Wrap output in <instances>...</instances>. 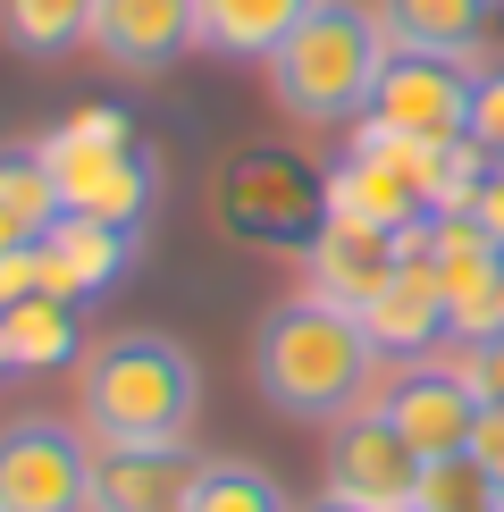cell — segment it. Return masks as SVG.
Here are the masks:
<instances>
[{
  "instance_id": "cell-20",
  "label": "cell",
  "mask_w": 504,
  "mask_h": 512,
  "mask_svg": "<svg viewBox=\"0 0 504 512\" xmlns=\"http://www.w3.org/2000/svg\"><path fill=\"white\" fill-rule=\"evenodd\" d=\"M0 202H9L34 236H51V219L68 202H59V177H51V160H42V143H0Z\"/></svg>"
},
{
  "instance_id": "cell-7",
  "label": "cell",
  "mask_w": 504,
  "mask_h": 512,
  "mask_svg": "<svg viewBox=\"0 0 504 512\" xmlns=\"http://www.w3.org/2000/svg\"><path fill=\"white\" fill-rule=\"evenodd\" d=\"M429 454L387 420V403H362L328 429V496L362 504V512H412Z\"/></svg>"
},
{
  "instance_id": "cell-17",
  "label": "cell",
  "mask_w": 504,
  "mask_h": 512,
  "mask_svg": "<svg viewBox=\"0 0 504 512\" xmlns=\"http://www.w3.org/2000/svg\"><path fill=\"white\" fill-rule=\"evenodd\" d=\"M0 353H9V370H68V361H84L76 303H59V294L9 303V311H0Z\"/></svg>"
},
{
  "instance_id": "cell-12",
  "label": "cell",
  "mask_w": 504,
  "mask_h": 512,
  "mask_svg": "<svg viewBox=\"0 0 504 512\" xmlns=\"http://www.w3.org/2000/svg\"><path fill=\"white\" fill-rule=\"evenodd\" d=\"M194 479V445H93V512H185Z\"/></svg>"
},
{
  "instance_id": "cell-11",
  "label": "cell",
  "mask_w": 504,
  "mask_h": 512,
  "mask_svg": "<svg viewBox=\"0 0 504 512\" xmlns=\"http://www.w3.org/2000/svg\"><path fill=\"white\" fill-rule=\"evenodd\" d=\"M395 269H404V236H378V227H353V219H328L303 244V294H320L336 311H370Z\"/></svg>"
},
{
  "instance_id": "cell-22",
  "label": "cell",
  "mask_w": 504,
  "mask_h": 512,
  "mask_svg": "<svg viewBox=\"0 0 504 512\" xmlns=\"http://www.w3.org/2000/svg\"><path fill=\"white\" fill-rule=\"evenodd\" d=\"M412 512H496V471L479 454H429Z\"/></svg>"
},
{
  "instance_id": "cell-27",
  "label": "cell",
  "mask_w": 504,
  "mask_h": 512,
  "mask_svg": "<svg viewBox=\"0 0 504 512\" xmlns=\"http://www.w3.org/2000/svg\"><path fill=\"white\" fill-rule=\"evenodd\" d=\"M26 244H42V236H34V227H26V219H17V210H9V202H0V261H9V252H26Z\"/></svg>"
},
{
  "instance_id": "cell-23",
  "label": "cell",
  "mask_w": 504,
  "mask_h": 512,
  "mask_svg": "<svg viewBox=\"0 0 504 512\" xmlns=\"http://www.w3.org/2000/svg\"><path fill=\"white\" fill-rule=\"evenodd\" d=\"M471 143L488 160H504V59H479L471 76Z\"/></svg>"
},
{
  "instance_id": "cell-16",
  "label": "cell",
  "mask_w": 504,
  "mask_h": 512,
  "mask_svg": "<svg viewBox=\"0 0 504 512\" xmlns=\"http://www.w3.org/2000/svg\"><path fill=\"white\" fill-rule=\"evenodd\" d=\"M370 9L395 51H446V59H471V68L504 26V0H370Z\"/></svg>"
},
{
  "instance_id": "cell-18",
  "label": "cell",
  "mask_w": 504,
  "mask_h": 512,
  "mask_svg": "<svg viewBox=\"0 0 504 512\" xmlns=\"http://www.w3.org/2000/svg\"><path fill=\"white\" fill-rule=\"evenodd\" d=\"M320 0H202V51L219 59H269Z\"/></svg>"
},
{
  "instance_id": "cell-15",
  "label": "cell",
  "mask_w": 504,
  "mask_h": 512,
  "mask_svg": "<svg viewBox=\"0 0 504 512\" xmlns=\"http://www.w3.org/2000/svg\"><path fill=\"white\" fill-rule=\"evenodd\" d=\"M328 219H353V227H378V236H412L420 219H437L429 194L404 177L395 160H378L353 143L345 168H328Z\"/></svg>"
},
{
  "instance_id": "cell-30",
  "label": "cell",
  "mask_w": 504,
  "mask_h": 512,
  "mask_svg": "<svg viewBox=\"0 0 504 512\" xmlns=\"http://www.w3.org/2000/svg\"><path fill=\"white\" fill-rule=\"evenodd\" d=\"M0 370H9V353H0Z\"/></svg>"
},
{
  "instance_id": "cell-4",
  "label": "cell",
  "mask_w": 504,
  "mask_h": 512,
  "mask_svg": "<svg viewBox=\"0 0 504 512\" xmlns=\"http://www.w3.org/2000/svg\"><path fill=\"white\" fill-rule=\"evenodd\" d=\"M219 227L269 252H303L328 227V177L286 143H252L219 168Z\"/></svg>"
},
{
  "instance_id": "cell-2",
  "label": "cell",
  "mask_w": 504,
  "mask_h": 512,
  "mask_svg": "<svg viewBox=\"0 0 504 512\" xmlns=\"http://www.w3.org/2000/svg\"><path fill=\"white\" fill-rule=\"evenodd\" d=\"M76 420L93 445H185L202 420V361L160 328H118L76 361Z\"/></svg>"
},
{
  "instance_id": "cell-13",
  "label": "cell",
  "mask_w": 504,
  "mask_h": 512,
  "mask_svg": "<svg viewBox=\"0 0 504 512\" xmlns=\"http://www.w3.org/2000/svg\"><path fill=\"white\" fill-rule=\"evenodd\" d=\"M135 236L143 227L118 219H84V210H59L51 236H42V294L59 303H84V294H110L126 269H135Z\"/></svg>"
},
{
  "instance_id": "cell-8",
  "label": "cell",
  "mask_w": 504,
  "mask_h": 512,
  "mask_svg": "<svg viewBox=\"0 0 504 512\" xmlns=\"http://www.w3.org/2000/svg\"><path fill=\"white\" fill-rule=\"evenodd\" d=\"M471 76H479L471 59H446V51H387L362 118L412 143H462L471 135Z\"/></svg>"
},
{
  "instance_id": "cell-29",
  "label": "cell",
  "mask_w": 504,
  "mask_h": 512,
  "mask_svg": "<svg viewBox=\"0 0 504 512\" xmlns=\"http://www.w3.org/2000/svg\"><path fill=\"white\" fill-rule=\"evenodd\" d=\"M496 512H504V479H496Z\"/></svg>"
},
{
  "instance_id": "cell-1",
  "label": "cell",
  "mask_w": 504,
  "mask_h": 512,
  "mask_svg": "<svg viewBox=\"0 0 504 512\" xmlns=\"http://www.w3.org/2000/svg\"><path fill=\"white\" fill-rule=\"evenodd\" d=\"M378 336L362 328V311H336L320 294H286L278 311L252 336V387L278 420H303V429H336L345 412L370 403L378 378Z\"/></svg>"
},
{
  "instance_id": "cell-10",
  "label": "cell",
  "mask_w": 504,
  "mask_h": 512,
  "mask_svg": "<svg viewBox=\"0 0 504 512\" xmlns=\"http://www.w3.org/2000/svg\"><path fill=\"white\" fill-rule=\"evenodd\" d=\"M202 42V0H93V51L118 76H160Z\"/></svg>"
},
{
  "instance_id": "cell-6",
  "label": "cell",
  "mask_w": 504,
  "mask_h": 512,
  "mask_svg": "<svg viewBox=\"0 0 504 512\" xmlns=\"http://www.w3.org/2000/svg\"><path fill=\"white\" fill-rule=\"evenodd\" d=\"M42 160L59 177V202L84 210V219H118V227H143L160 202V160L143 152L135 135L126 143H101V135H42Z\"/></svg>"
},
{
  "instance_id": "cell-21",
  "label": "cell",
  "mask_w": 504,
  "mask_h": 512,
  "mask_svg": "<svg viewBox=\"0 0 504 512\" xmlns=\"http://www.w3.org/2000/svg\"><path fill=\"white\" fill-rule=\"evenodd\" d=\"M185 512H294V504H286V487L269 479L261 462H202Z\"/></svg>"
},
{
  "instance_id": "cell-9",
  "label": "cell",
  "mask_w": 504,
  "mask_h": 512,
  "mask_svg": "<svg viewBox=\"0 0 504 512\" xmlns=\"http://www.w3.org/2000/svg\"><path fill=\"white\" fill-rule=\"evenodd\" d=\"M362 328L378 336V353H395V361H429V353L454 336L446 286H437V261H429V219L404 236V269H395L387 294L362 311Z\"/></svg>"
},
{
  "instance_id": "cell-3",
  "label": "cell",
  "mask_w": 504,
  "mask_h": 512,
  "mask_svg": "<svg viewBox=\"0 0 504 512\" xmlns=\"http://www.w3.org/2000/svg\"><path fill=\"white\" fill-rule=\"evenodd\" d=\"M387 51H395V42H387V26H378V9H362V0H320V9H311L261 68H269V93H278L286 118H303V126H353L370 110V93H378Z\"/></svg>"
},
{
  "instance_id": "cell-19",
  "label": "cell",
  "mask_w": 504,
  "mask_h": 512,
  "mask_svg": "<svg viewBox=\"0 0 504 512\" xmlns=\"http://www.w3.org/2000/svg\"><path fill=\"white\" fill-rule=\"evenodd\" d=\"M0 42L17 59H68L93 42V0H0Z\"/></svg>"
},
{
  "instance_id": "cell-5",
  "label": "cell",
  "mask_w": 504,
  "mask_h": 512,
  "mask_svg": "<svg viewBox=\"0 0 504 512\" xmlns=\"http://www.w3.org/2000/svg\"><path fill=\"white\" fill-rule=\"evenodd\" d=\"M0 512H93V437L84 420H9L0 429Z\"/></svg>"
},
{
  "instance_id": "cell-28",
  "label": "cell",
  "mask_w": 504,
  "mask_h": 512,
  "mask_svg": "<svg viewBox=\"0 0 504 512\" xmlns=\"http://www.w3.org/2000/svg\"><path fill=\"white\" fill-rule=\"evenodd\" d=\"M294 512H362V504H345V496H328V487H320V496H311V504H294Z\"/></svg>"
},
{
  "instance_id": "cell-25",
  "label": "cell",
  "mask_w": 504,
  "mask_h": 512,
  "mask_svg": "<svg viewBox=\"0 0 504 512\" xmlns=\"http://www.w3.org/2000/svg\"><path fill=\"white\" fill-rule=\"evenodd\" d=\"M462 454H479V462H488V471L504 479V403H496V395L479 403V420H471V445H462Z\"/></svg>"
},
{
  "instance_id": "cell-24",
  "label": "cell",
  "mask_w": 504,
  "mask_h": 512,
  "mask_svg": "<svg viewBox=\"0 0 504 512\" xmlns=\"http://www.w3.org/2000/svg\"><path fill=\"white\" fill-rule=\"evenodd\" d=\"M454 370L471 378L479 395L504 403V328H488V336H454Z\"/></svg>"
},
{
  "instance_id": "cell-14",
  "label": "cell",
  "mask_w": 504,
  "mask_h": 512,
  "mask_svg": "<svg viewBox=\"0 0 504 512\" xmlns=\"http://www.w3.org/2000/svg\"><path fill=\"white\" fill-rule=\"evenodd\" d=\"M479 403H488V395H479L454 361H412V370L387 387V420L420 445V454H462V445H471Z\"/></svg>"
},
{
  "instance_id": "cell-26",
  "label": "cell",
  "mask_w": 504,
  "mask_h": 512,
  "mask_svg": "<svg viewBox=\"0 0 504 512\" xmlns=\"http://www.w3.org/2000/svg\"><path fill=\"white\" fill-rule=\"evenodd\" d=\"M471 210H479V219H488L496 236H504V160L488 168V185H479V202H471Z\"/></svg>"
}]
</instances>
